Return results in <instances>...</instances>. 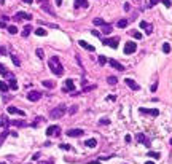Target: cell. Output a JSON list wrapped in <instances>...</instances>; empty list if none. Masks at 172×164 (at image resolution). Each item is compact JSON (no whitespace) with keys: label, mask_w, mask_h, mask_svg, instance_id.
Segmentation results:
<instances>
[{"label":"cell","mask_w":172,"mask_h":164,"mask_svg":"<svg viewBox=\"0 0 172 164\" xmlns=\"http://www.w3.org/2000/svg\"><path fill=\"white\" fill-rule=\"evenodd\" d=\"M7 27V22L5 21H0V29H5Z\"/></svg>","instance_id":"cell-46"},{"label":"cell","mask_w":172,"mask_h":164,"mask_svg":"<svg viewBox=\"0 0 172 164\" xmlns=\"http://www.w3.org/2000/svg\"><path fill=\"white\" fill-rule=\"evenodd\" d=\"M158 2H159V0H150V8H152V7H155V5L158 3Z\"/></svg>","instance_id":"cell-44"},{"label":"cell","mask_w":172,"mask_h":164,"mask_svg":"<svg viewBox=\"0 0 172 164\" xmlns=\"http://www.w3.org/2000/svg\"><path fill=\"white\" fill-rule=\"evenodd\" d=\"M131 35H132L134 38H137V40H140V38H142V34H140L139 30H132V32H131Z\"/></svg>","instance_id":"cell-37"},{"label":"cell","mask_w":172,"mask_h":164,"mask_svg":"<svg viewBox=\"0 0 172 164\" xmlns=\"http://www.w3.org/2000/svg\"><path fill=\"white\" fill-rule=\"evenodd\" d=\"M8 32H10V34L11 35H14V34H18V27H16V26H8Z\"/></svg>","instance_id":"cell-32"},{"label":"cell","mask_w":172,"mask_h":164,"mask_svg":"<svg viewBox=\"0 0 172 164\" xmlns=\"http://www.w3.org/2000/svg\"><path fill=\"white\" fill-rule=\"evenodd\" d=\"M93 22H94V26H104V24H105V21H104L102 18H96Z\"/></svg>","instance_id":"cell-31"},{"label":"cell","mask_w":172,"mask_h":164,"mask_svg":"<svg viewBox=\"0 0 172 164\" xmlns=\"http://www.w3.org/2000/svg\"><path fill=\"white\" fill-rule=\"evenodd\" d=\"M124 140H126L127 144H129V142H131V136H126V137H124Z\"/></svg>","instance_id":"cell-52"},{"label":"cell","mask_w":172,"mask_h":164,"mask_svg":"<svg viewBox=\"0 0 172 164\" xmlns=\"http://www.w3.org/2000/svg\"><path fill=\"white\" fill-rule=\"evenodd\" d=\"M75 8H88V0H75Z\"/></svg>","instance_id":"cell-17"},{"label":"cell","mask_w":172,"mask_h":164,"mask_svg":"<svg viewBox=\"0 0 172 164\" xmlns=\"http://www.w3.org/2000/svg\"><path fill=\"white\" fill-rule=\"evenodd\" d=\"M97 59H99V64H100V65L107 64V58H105V56H99Z\"/></svg>","instance_id":"cell-40"},{"label":"cell","mask_w":172,"mask_h":164,"mask_svg":"<svg viewBox=\"0 0 172 164\" xmlns=\"http://www.w3.org/2000/svg\"><path fill=\"white\" fill-rule=\"evenodd\" d=\"M150 89H152V92H155L156 89H158V81H155V83H153V85H152V88H150Z\"/></svg>","instance_id":"cell-43"},{"label":"cell","mask_w":172,"mask_h":164,"mask_svg":"<svg viewBox=\"0 0 172 164\" xmlns=\"http://www.w3.org/2000/svg\"><path fill=\"white\" fill-rule=\"evenodd\" d=\"M135 2H140V0H135Z\"/></svg>","instance_id":"cell-59"},{"label":"cell","mask_w":172,"mask_h":164,"mask_svg":"<svg viewBox=\"0 0 172 164\" xmlns=\"http://www.w3.org/2000/svg\"><path fill=\"white\" fill-rule=\"evenodd\" d=\"M37 2H43V0H37Z\"/></svg>","instance_id":"cell-57"},{"label":"cell","mask_w":172,"mask_h":164,"mask_svg":"<svg viewBox=\"0 0 172 164\" xmlns=\"http://www.w3.org/2000/svg\"><path fill=\"white\" fill-rule=\"evenodd\" d=\"M145 164H155L153 161H145Z\"/></svg>","instance_id":"cell-55"},{"label":"cell","mask_w":172,"mask_h":164,"mask_svg":"<svg viewBox=\"0 0 172 164\" xmlns=\"http://www.w3.org/2000/svg\"><path fill=\"white\" fill-rule=\"evenodd\" d=\"M140 27L145 30V34H152L153 32V26L150 22H147V21H140Z\"/></svg>","instance_id":"cell-12"},{"label":"cell","mask_w":172,"mask_h":164,"mask_svg":"<svg viewBox=\"0 0 172 164\" xmlns=\"http://www.w3.org/2000/svg\"><path fill=\"white\" fill-rule=\"evenodd\" d=\"M64 88H62V91L64 92H73V89H75V83H73V80H66V83H64Z\"/></svg>","instance_id":"cell-9"},{"label":"cell","mask_w":172,"mask_h":164,"mask_svg":"<svg viewBox=\"0 0 172 164\" xmlns=\"http://www.w3.org/2000/svg\"><path fill=\"white\" fill-rule=\"evenodd\" d=\"M102 27H104V34H110V32H112V26L107 24V22L102 26Z\"/></svg>","instance_id":"cell-33"},{"label":"cell","mask_w":172,"mask_h":164,"mask_svg":"<svg viewBox=\"0 0 172 164\" xmlns=\"http://www.w3.org/2000/svg\"><path fill=\"white\" fill-rule=\"evenodd\" d=\"M137 51V45L134 43V41H127L126 45H124V54H132V53Z\"/></svg>","instance_id":"cell-5"},{"label":"cell","mask_w":172,"mask_h":164,"mask_svg":"<svg viewBox=\"0 0 172 164\" xmlns=\"http://www.w3.org/2000/svg\"><path fill=\"white\" fill-rule=\"evenodd\" d=\"M8 136H10V131H3V132L0 134V145L3 144V140H5V139H7V137H8Z\"/></svg>","instance_id":"cell-28"},{"label":"cell","mask_w":172,"mask_h":164,"mask_svg":"<svg viewBox=\"0 0 172 164\" xmlns=\"http://www.w3.org/2000/svg\"><path fill=\"white\" fill-rule=\"evenodd\" d=\"M35 54H37V56H38V58H40V59H43V58H45V53H43V49H41V48H37V51H35Z\"/></svg>","instance_id":"cell-38"},{"label":"cell","mask_w":172,"mask_h":164,"mask_svg":"<svg viewBox=\"0 0 172 164\" xmlns=\"http://www.w3.org/2000/svg\"><path fill=\"white\" fill-rule=\"evenodd\" d=\"M8 124H10V121H8V118H7V116H0V126H3V127H7L8 126Z\"/></svg>","instance_id":"cell-24"},{"label":"cell","mask_w":172,"mask_h":164,"mask_svg":"<svg viewBox=\"0 0 172 164\" xmlns=\"http://www.w3.org/2000/svg\"><path fill=\"white\" fill-rule=\"evenodd\" d=\"M102 43L105 46H110V48H116L118 43H120V38L118 37H110V38H102Z\"/></svg>","instance_id":"cell-3"},{"label":"cell","mask_w":172,"mask_h":164,"mask_svg":"<svg viewBox=\"0 0 172 164\" xmlns=\"http://www.w3.org/2000/svg\"><path fill=\"white\" fill-rule=\"evenodd\" d=\"M48 65H49V70H51L56 77L64 75V67H62V64H61V61H59L58 56H53V58L48 61Z\"/></svg>","instance_id":"cell-1"},{"label":"cell","mask_w":172,"mask_h":164,"mask_svg":"<svg viewBox=\"0 0 172 164\" xmlns=\"http://www.w3.org/2000/svg\"><path fill=\"white\" fill-rule=\"evenodd\" d=\"M163 3H164V7H171V0H163Z\"/></svg>","instance_id":"cell-45"},{"label":"cell","mask_w":172,"mask_h":164,"mask_svg":"<svg viewBox=\"0 0 172 164\" xmlns=\"http://www.w3.org/2000/svg\"><path fill=\"white\" fill-rule=\"evenodd\" d=\"M40 97H41L40 91H29V94H27V99L30 100V102H37Z\"/></svg>","instance_id":"cell-8"},{"label":"cell","mask_w":172,"mask_h":164,"mask_svg":"<svg viewBox=\"0 0 172 164\" xmlns=\"http://www.w3.org/2000/svg\"><path fill=\"white\" fill-rule=\"evenodd\" d=\"M66 112H67V107L64 105V104H61V105L54 107V108L49 112V116H51L53 120H59V118H62V116L66 115Z\"/></svg>","instance_id":"cell-2"},{"label":"cell","mask_w":172,"mask_h":164,"mask_svg":"<svg viewBox=\"0 0 172 164\" xmlns=\"http://www.w3.org/2000/svg\"><path fill=\"white\" fill-rule=\"evenodd\" d=\"M10 124H13V126H16V127L26 126V123H24V121H21V120H13V121H10Z\"/></svg>","instance_id":"cell-23"},{"label":"cell","mask_w":172,"mask_h":164,"mask_svg":"<svg viewBox=\"0 0 172 164\" xmlns=\"http://www.w3.org/2000/svg\"><path fill=\"white\" fill-rule=\"evenodd\" d=\"M24 19H32V16L29 13H24V11H18L13 18V21H24Z\"/></svg>","instance_id":"cell-7"},{"label":"cell","mask_w":172,"mask_h":164,"mask_svg":"<svg viewBox=\"0 0 172 164\" xmlns=\"http://www.w3.org/2000/svg\"><path fill=\"white\" fill-rule=\"evenodd\" d=\"M0 164H5V163H0Z\"/></svg>","instance_id":"cell-60"},{"label":"cell","mask_w":172,"mask_h":164,"mask_svg":"<svg viewBox=\"0 0 172 164\" xmlns=\"http://www.w3.org/2000/svg\"><path fill=\"white\" fill-rule=\"evenodd\" d=\"M107 83L113 86V85H116V83H118V78H116V77H113V75H112V77H108V78H107Z\"/></svg>","instance_id":"cell-25"},{"label":"cell","mask_w":172,"mask_h":164,"mask_svg":"<svg viewBox=\"0 0 172 164\" xmlns=\"http://www.w3.org/2000/svg\"><path fill=\"white\" fill-rule=\"evenodd\" d=\"M35 34H37L38 37H46V35H48V34H46V30H45V29H41V27H38L37 30H35Z\"/></svg>","instance_id":"cell-27"},{"label":"cell","mask_w":172,"mask_h":164,"mask_svg":"<svg viewBox=\"0 0 172 164\" xmlns=\"http://www.w3.org/2000/svg\"><path fill=\"white\" fill-rule=\"evenodd\" d=\"M41 85L45 86V88H48V89H53V88L56 86V83H54V81H49V80H45V81L41 83Z\"/></svg>","instance_id":"cell-21"},{"label":"cell","mask_w":172,"mask_h":164,"mask_svg":"<svg viewBox=\"0 0 172 164\" xmlns=\"http://www.w3.org/2000/svg\"><path fill=\"white\" fill-rule=\"evenodd\" d=\"M147 155H148L150 158H155V159H159V158H161V155H159L158 151H148Z\"/></svg>","instance_id":"cell-29"},{"label":"cell","mask_w":172,"mask_h":164,"mask_svg":"<svg viewBox=\"0 0 172 164\" xmlns=\"http://www.w3.org/2000/svg\"><path fill=\"white\" fill-rule=\"evenodd\" d=\"M116 99V96H113V94H110V96H108V100H115Z\"/></svg>","instance_id":"cell-50"},{"label":"cell","mask_w":172,"mask_h":164,"mask_svg":"<svg viewBox=\"0 0 172 164\" xmlns=\"http://www.w3.org/2000/svg\"><path fill=\"white\" fill-rule=\"evenodd\" d=\"M77 110H78V107H77V105H73V107H70L69 113H70V115H73V113H77Z\"/></svg>","instance_id":"cell-42"},{"label":"cell","mask_w":172,"mask_h":164,"mask_svg":"<svg viewBox=\"0 0 172 164\" xmlns=\"http://www.w3.org/2000/svg\"><path fill=\"white\" fill-rule=\"evenodd\" d=\"M30 32H32V26H26L24 29H22V37H29L30 35Z\"/></svg>","instance_id":"cell-20"},{"label":"cell","mask_w":172,"mask_h":164,"mask_svg":"<svg viewBox=\"0 0 172 164\" xmlns=\"http://www.w3.org/2000/svg\"><path fill=\"white\" fill-rule=\"evenodd\" d=\"M59 134H61V127L56 126V124L54 126H49L48 129H46V136L48 137H58Z\"/></svg>","instance_id":"cell-6"},{"label":"cell","mask_w":172,"mask_h":164,"mask_svg":"<svg viewBox=\"0 0 172 164\" xmlns=\"http://www.w3.org/2000/svg\"><path fill=\"white\" fill-rule=\"evenodd\" d=\"M11 61H13V64H14V65H16V67H19V65H21L19 59H18V58H16V56H11Z\"/></svg>","instance_id":"cell-39"},{"label":"cell","mask_w":172,"mask_h":164,"mask_svg":"<svg viewBox=\"0 0 172 164\" xmlns=\"http://www.w3.org/2000/svg\"><path fill=\"white\" fill-rule=\"evenodd\" d=\"M0 54H7V49H5L3 46H0Z\"/></svg>","instance_id":"cell-47"},{"label":"cell","mask_w":172,"mask_h":164,"mask_svg":"<svg viewBox=\"0 0 172 164\" xmlns=\"http://www.w3.org/2000/svg\"><path fill=\"white\" fill-rule=\"evenodd\" d=\"M38 158H40V153H35V155H34V156H32V159H34V161H35V159H38Z\"/></svg>","instance_id":"cell-49"},{"label":"cell","mask_w":172,"mask_h":164,"mask_svg":"<svg viewBox=\"0 0 172 164\" xmlns=\"http://www.w3.org/2000/svg\"><path fill=\"white\" fill-rule=\"evenodd\" d=\"M124 83H126L131 89H134V91H139V89H140V86H139L134 80H131V78H126V80H124Z\"/></svg>","instance_id":"cell-15"},{"label":"cell","mask_w":172,"mask_h":164,"mask_svg":"<svg viewBox=\"0 0 172 164\" xmlns=\"http://www.w3.org/2000/svg\"><path fill=\"white\" fill-rule=\"evenodd\" d=\"M163 53H166V54H167V53H171V45H169V43L163 45Z\"/></svg>","instance_id":"cell-35"},{"label":"cell","mask_w":172,"mask_h":164,"mask_svg":"<svg viewBox=\"0 0 172 164\" xmlns=\"http://www.w3.org/2000/svg\"><path fill=\"white\" fill-rule=\"evenodd\" d=\"M135 139H137V142L139 144H144L147 148H150V145H152V142H150V139H148L145 134H142V132H139L137 136H135Z\"/></svg>","instance_id":"cell-4"},{"label":"cell","mask_w":172,"mask_h":164,"mask_svg":"<svg viewBox=\"0 0 172 164\" xmlns=\"http://www.w3.org/2000/svg\"><path fill=\"white\" fill-rule=\"evenodd\" d=\"M124 10L129 11V10H131V5H129V3H124Z\"/></svg>","instance_id":"cell-48"},{"label":"cell","mask_w":172,"mask_h":164,"mask_svg":"<svg viewBox=\"0 0 172 164\" xmlns=\"http://www.w3.org/2000/svg\"><path fill=\"white\" fill-rule=\"evenodd\" d=\"M83 134H85L83 129H69L67 131V136L69 137H80V136H83Z\"/></svg>","instance_id":"cell-13"},{"label":"cell","mask_w":172,"mask_h":164,"mask_svg":"<svg viewBox=\"0 0 172 164\" xmlns=\"http://www.w3.org/2000/svg\"><path fill=\"white\" fill-rule=\"evenodd\" d=\"M61 3H62V0H56V5H58V7H61Z\"/></svg>","instance_id":"cell-53"},{"label":"cell","mask_w":172,"mask_h":164,"mask_svg":"<svg viewBox=\"0 0 172 164\" xmlns=\"http://www.w3.org/2000/svg\"><path fill=\"white\" fill-rule=\"evenodd\" d=\"M78 45L81 46V48H85L86 51H94V49H96V48L93 46V45H89L88 41H85V40H80V41H78Z\"/></svg>","instance_id":"cell-16"},{"label":"cell","mask_w":172,"mask_h":164,"mask_svg":"<svg viewBox=\"0 0 172 164\" xmlns=\"http://www.w3.org/2000/svg\"><path fill=\"white\" fill-rule=\"evenodd\" d=\"M91 34H93V35H96V37H100V34H99V32H97V30H93V32H91Z\"/></svg>","instance_id":"cell-51"},{"label":"cell","mask_w":172,"mask_h":164,"mask_svg":"<svg viewBox=\"0 0 172 164\" xmlns=\"http://www.w3.org/2000/svg\"><path fill=\"white\" fill-rule=\"evenodd\" d=\"M108 64H110L113 68L120 70V72H123V70H124V65H123V64H120L118 61H115V59H108Z\"/></svg>","instance_id":"cell-14"},{"label":"cell","mask_w":172,"mask_h":164,"mask_svg":"<svg viewBox=\"0 0 172 164\" xmlns=\"http://www.w3.org/2000/svg\"><path fill=\"white\" fill-rule=\"evenodd\" d=\"M85 145H86V147H91V148H94V147L97 145V142H96V139H88V140L85 142Z\"/></svg>","instance_id":"cell-22"},{"label":"cell","mask_w":172,"mask_h":164,"mask_svg":"<svg viewBox=\"0 0 172 164\" xmlns=\"http://www.w3.org/2000/svg\"><path fill=\"white\" fill-rule=\"evenodd\" d=\"M8 89H10V86L7 85L5 81H0V92H7Z\"/></svg>","instance_id":"cell-26"},{"label":"cell","mask_w":172,"mask_h":164,"mask_svg":"<svg viewBox=\"0 0 172 164\" xmlns=\"http://www.w3.org/2000/svg\"><path fill=\"white\" fill-rule=\"evenodd\" d=\"M59 148H61V150H64V151H70V150H72V147H70V145H67V144H61V145H59Z\"/></svg>","instance_id":"cell-34"},{"label":"cell","mask_w":172,"mask_h":164,"mask_svg":"<svg viewBox=\"0 0 172 164\" xmlns=\"http://www.w3.org/2000/svg\"><path fill=\"white\" fill-rule=\"evenodd\" d=\"M7 72H8V70L5 68V65H3V64H0V73H2V75H5Z\"/></svg>","instance_id":"cell-41"},{"label":"cell","mask_w":172,"mask_h":164,"mask_svg":"<svg viewBox=\"0 0 172 164\" xmlns=\"http://www.w3.org/2000/svg\"><path fill=\"white\" fill-rule=\"evenodd\" d=\"M8 86H10V89H13V91H18V81L14 80V77L10 80V83H8Z\"/></svg>","instance_id":"cell-18"},{"label":"cell","mask_w":172,"mask_h":164,"mask_svg":"<svg viewBox=\"0 0 172 164\" xmlns=\"http://www.w3.org/2000/svg\"><path fill=\"white\" fill-rule=\"evenodd\" d=\"M41 121H45V118H43V116H38V118H35V121L32 123V127H37L38 123H41Z\"/></svg>","instance_id":"cell-30"},{"label":"cell","mask_w":172,"mask_h":164,"mask_svg":"<svg viewBox=\"0 0 172 164\" xmlns=\"http://www.w3.org/2000/svg\"><path fill=\"white\" fill-rule=\"evenodd\" d=\"M99 124L100 126H108V124H110V120H108V118H102V120L99 121Z\"/></svg>","instance_id":"cell-36"},{"label":"cell","mask_w":172,"mask_h":164,"mask_svg":"<svg viewBox=\"0 0 172 164\" xmlns=\"http://www.w3.org/2000/svg\"><path fill=\"white\" fill-rule=\"evenodd\" d=\"M140 113H145V115H153V116H158L159 115V110H155V108H145V107H140L139 108Z\"/></svg>","instance_id":"cell-11"},{"label":"cell","mask_w":172,"mask_h":164,"mask_svg":"<svg viewBox=\"0 0 172 164\" xmlns=\"http://www.w3.org/2000/svg\"><path fill=\"white\" fill-rule=\"evenodd\" d=\"M7 112L10 113V115H19V116H26V112H22V110H19L18 107H13V105H10L7 108Z\"/></svg>","instance_id":"cell-10"},{"label":"cell","mask_w":172,"mask_h":164,"mask_svg":"<svg viewBox=\"0 0 172 164\" xmlns=\"http://www.w3.org/2000/svg\"><path fill=\"white\" fill-rule=\"evenodd\" d=\"M127 24H129V21H127V19H120V21H118V22H116V26H118V27H120V29H124V27H127Z\"/></svg>","instance_id":"cell-19"},{"label":"cell","mask_w":172,"mask_h":164,"mask_svg":"<svg viewBox=\"0 0 172 164\" xmlns=\"http://www.w3.org/2000/svg\"><path fill=\"white\" fill-rule=\"evenodd\" d=\"M43 164H53V163H51V161H48V163H43Z\"/></svg>","instance_id":"cell-56"},{"label":"cell","mask_w":172,"mask_h":164,"mask_svg":"<svg viewBox=\"0 0 172 164\" xmlns=\"http://www.w3.org/2000/svg\"><path fill=\"white\" fill-rule=\"evenodd\" d=\"M171 145H172V139H171Z\"/></svg>","instance_id":"cell-58"},{"label":"cell","mask_w":172,"mask_h":164,"mask_svg":"<svg viewBox=\"0 0 172 164\" xmlns=\"http://www.w3.org/2000/svg\"><path fill=\"white\" fill-rule=\"evenodd\" d=\"M22 2H24V3H32L34 0H22Z\"/></svg>","instance_id":"cell-54"}]
</instances>
